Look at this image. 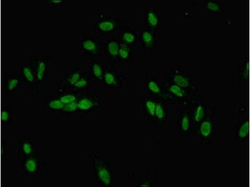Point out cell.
Here are the masks:
<instances>
[{
  "instance_id": "4",
  "label": "cell",
  "mask_w": 250,
  "mask_h": 187,
  "mask_svg": "<svg viewBox=\"0 0 250 187\" xmlns=\"http://www.w3.org/2000/svg\"><path fill=\"white\" fill-rule=\"evenodd\" d=\"M203 116V111L202 107H199L197 109L196 113L195 116V119L198 121L200 120Z\"/></svg>"
},
{
  "instance_id": "2",
  "label": "cell",
  "mask_w": 250,
  "mask_h": 187,
  "mask_svg": "<svg viewBox=\"0 0 250 187\" xmlns=\"http://www.w3.org/2000/svg\"><path fill=\"white\" fill-rule=\"evenodd\" d=\"M21 159L38 156L40 154V141L32 138L21 140L19 142Z\"/></svg>"
},
{
  "instance_id": "3",
  "label": "cell",
  "mask_w": 250,
  "mask_h": 187,
  "mask_svg": "<svg viewBox=\"0 0 250 187\" xmlns=\"http://www.w3.org/2000/svg\"><path fill=\"white\" fill-rule=\"evenodd\" d=\"M210 130V125L208 122H204L201 126V131L202 133H208Z\"/></svg>"
},
{
  "instance_id": "1",
  "label": "cell",
  "mask_w": 250,
  "mask_h": 187,
  "mask_svg": "<svg viewBox=\"0 0 250 187\" xmlns=\"http://www.w3.org/2000/svg\"><path fill=\"white\" fill-rule=\"evenodd\" d=\"M20 172L28 180H35L45 169L44 161L39 156L21 159Z\"/></svg>"
}]
</instances>
